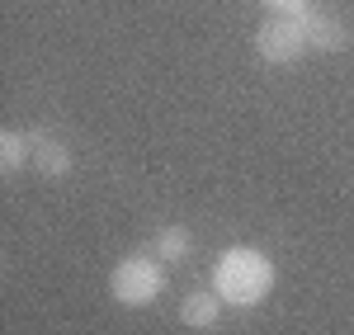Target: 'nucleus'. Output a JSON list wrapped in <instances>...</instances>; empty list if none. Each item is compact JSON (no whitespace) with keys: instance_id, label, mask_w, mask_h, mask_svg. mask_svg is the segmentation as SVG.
<instances>
[{"instance_id":"nucleus-4","label":"nucleus","mask_w":354,"mask_h":335,"mask_svg":"<svg viewBox=\"0 0 354 335\" xmlns=\"http://www.w3.org/2000/svg\"><path fill=\"white\" fill-rule=\"evenodd\" d=\"M302 33H307L312 52H345L350 48V28L340 24V19H330V15H322V10L302 15Z\"/></svg>"},{"instance_id":"nucleus-1","label":"nucleus","mask_w":354,"mask_h":335,"mask_svg":"<svg viewBox=\"0 0 354 335\" xmlns=\"http://www.w3.org/2000/svg\"><path fill=\"white\" fill-rule=\"evenodd\" d=\"M274 260L255 246H227L213 265V293H218L227 307H260L265 298L274 293Z\"/></svg>"},{"instance_id":"nucleus-9","label":"nucleus","mask_w":354,"mask_h":335,"mask_svg":"<svg viewBox=\"0 0 354 335\" xmlns=\"http://www.w3.org/2000/svg\"><path fill=\"white\" fill-rule=\"evenodd\" d=\"M265 10H270L274 19H302L307 10H312V0H260Z\"/></svg>"},{"instance_id":"nucleus-7","label":"nucleus","mask_w":354,"mask_h":335,"mask_svg":"<svg viewBox=\"0 0 354 335\" xmlns=\"http://www.w3.org/2000/svg\"><path fill=\"white\" fill-rule=\"evenodd\" d=\"M189 251H194V231L189 227H161L156 241H151V255L165 260V265H180Z\"/></svg>"},{"instance_id":"nucleus-3","label":"nucleus","mask_w":354,"mask_h":335,"mask_svg":"<svg viewBox=\"0 0 354 335\" xmlns=\"http://www.w3.org/2000/svg\"><path fill=\"white\" fill-rule=\"evenodd\" d=\"M255 52L265 57L270 66H288L302 52H312L307 33H302V19H265V24L255 28Z\"/></svg>"},{"instance_id":"nucleus-8","label":"nucleus","mask_w":354,"mask_h":335,"mask_svg":"<svg viewBox=\"0 0 354 335\" xmlns=\"http://www.w3.org/2000/svg\"><path fill=\"white\" fill-rule=\"evenodd\" d=\"M28 161H33V142H28V133H19V128H5V133H0V166H5V175L24 170Z\"/></svg>"},{"instance_id":"nucleus-5","label":"nucleus","mask_w":354,"mask_h":335,"mask_svg":"<svg viewBox=\"0 0 354 335\" xmlns=\"http://www.w3.org/2000/svg\"><path fill=\"white\" fill-rule=\"evenodd\" d=\"M222 307H227V303H222L218 293L203 288V293H189V298L180 303V321L194 326V331H213V326L222 321Z\"/></svg>"},{"instance_id":"nucleus-6","label":"nucleus","mask_w":354,"mask_h":335,"mask_svg":"<svg viewBox=\"0 0 354 335\" xmlns=\"http://www.w3.org/2000/svg\"><path fill=\"white\" fill-rule=\"evenodd\" d=\"M33 166L43 170L48 180H62L66 170H71V146L62 137H48V133H38L33 137Z\"/></svg>"},{"instance_id":"nucleus-2","label":"nucleus","mask_w":354,"mask_h":335,"mask_svg":"<svg viewBox=\"0 0 354 335\" xmlns=\"http://www.w3.org/2000/svg\"><path fill=\"white\" fill-rule=\"evenodd\" d=\"M109 293L118 307H151L165 293V260H156V255H123L109 274Z\"/></svg>"}]
</instances>
